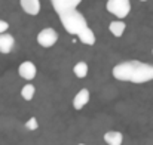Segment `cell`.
<instances>
[{
  "label": "cell",
  "mask_w": 153,
  "mask_h": 145,
  "mask_svg": "<svg viewBox=\"0 0 153 145\" xmlns=\"http://www.w3.org/2000/svg\"><path fill=\"white\" fill-rule=\"evenodd\" d=\"M111 74L116 80L141 85L153 80V65L141 61H126L114 65Z\"/></svg>",
  "instance_id": "1"
},
{
  "label": "cell",
  "mask_w": 153,
  "mask_h": 145,
  "mask_svg": "<svg viewBox=\"0 0 153 145\" xmlns=\"http://www.w3.org/2000/svg\"><path fill=\"white\" fill-rule=\"evenodd\" d=\"M105 9L119 19H123L131 12V3L129 0H108L105 3Z\"/></svg>",
  "instance_id": "3"
},
{
  "label": "cell",
  "mask_w": 153,
  "mask_h": 145,
  "mask_svg": "<svg viewBox=\"0 0 153 145\" xmlns=\"http://www.w3.org/2000/svg\"><path fill=\"white\" fill-rule=\"evenodd\" d=\"M79 4H80V0H52V6L55 12L58 13V16L70 10H76Z\"/></svg>",
  "instance_id": "5"
},
{
  "label": "cell",
  "mask_w": 153,
  "mask_h": 145,
  "mask_svg": "<svg viewBox=\"0 0 153 145\" xmlns=\"http://www.w3.org/2000/svg\"><path fill=\"white\" fill-rule=\"evenodd\" d=\"M79 40L83 43V45H88V46H92V45H95V34H94V31L88 27V28H85L79 36Z\"/></svg>",
  "instance_id": "11"
},
{
  "label": "cell",
  "mask_w": 153,
  "mask_h": 145,
  "mask_svg": "<svg viewBox=\"0 0 153 145\" xmlns=\"http://www.w3.org/2000/svg\"><path fill=\"white\" fill-rule=\"evenodd\" d=\"M125 28H126V25H125L123 21H111L110 25H108V30H110V33H111L114 37H120V36L123 34Z\"/></svg>",
  "instance_id": "12"
},
{
  "label": "cell",
  "mask_w": 153,
  "mask_h": 145,
  "mask_svg": "<svg viewBox=\"0 0 153 145\" xmlns=\"http://www.w3.org/2000/svg\"><path fill=\"white\" fill-rule=\"evenodd\" d=\"M79 145H85V144H79Z\"/></svg>",
  "instance_id": "17"
},
{
  "label": "cell",
  "mask_w": 153,
  "mask_h": 145,
  "mask_svg": "<svg viewBox=\"0 0 153 145\" xmlns=\"http://www.w3.org/2000/svg\"><path fill=\"white\" fill-rule=\"evenodd\" d=\"M18 73L22 79L25 80H33L36 77V73H37V68L36 65L31 62V61H24L19 67H18Z\"/></svg>",
  "instance_id": "6"
},
{
  "label": "cell",
  "mask_w": 153,
  "mask_h": 145,
  "mask_svg": "<svg viewBox=\"0 0 153 145\" xmlns=\"http://www.w3.org/2000/svg\"><path fill=\"white\" fill-rule=\"evenodd\" d=\"M34 93H36V88L33 85H30V83H27L21 89V96H22V99H25V101H31L34 98Z\"/></svg>",
  "instance_id": "14"
},
{
  "label": "cell",
  "mask_w": 153,
  "mask_h": 145,
  "mask_svg": "<svg viewBox=\"0 0 153 145\" xmlns=\"http://www.w3.org/2000/svg\"><path fill=\"white\" fill-rule=\"evenodd\" d=\"M58 42V33L53 28H43L37 34V43L42 48H52Z\"/></svg>",
  "instance_id": "4"
},
{
  "label": "cell",
  "mask_w": 153,
  "mask_h": 145,
  "mask_svg": "<svg viewBox=\"0 0 153 145\" xmlns=\"http://www.w3.org/2000/svg\"><path fill=\"white\" fill-rule=\"evenodd\" d=\"M88 71H89L88 64L83 62V61H79V62L73 67V73H74V76H76L77 79H83V77H86V76H88Z\"/></svg>",
  "instance_id": "13"
},
{
  "label": "cell",
  "mask_w": 153,
  "mask_h": 145,
  "mask_svg": "<svg viewBox=\"0 0 153 145\" xmlns=\"http://www.w3.org/2000/svg\"><path fill=\"white\" fill-rule=\"evenodd\" d=\"M37 127H39V123H37L36 117H31V119H28V121L25 123V129H27V130H36Z\"/></svg>",
  "instance_id": "15"
},
{
  "label": "cell",
  "mask_w": 153,
  "mask_h": 145,
  "mask_svg": "<svg viewBox=\"0 0 153 145\" xmlns=\"http://www.w3.org/2000/svg\"><path fill=\"white\" fill-rule=\"evenodd\" d=\"M59 19H61V24L65 28V31L71 36H79L85 28H88L85 16L77 10H70L67 13H62V15H59Z\"/></svg>",
  "instance_id": "2"
},
{
  "label": "cell",
  "mask_w": 153,
  "mask_h": 145,
  "mask_svg": "<svg viewBox=\"0 0 153 145\" xmlns=\"http://www.w3.org/2000/svg\"><path fill=\"white\" fill-rule=\"evenodd\" d=\"M15 45V39L12 34L9 33H4V34H0V53H9L12 48Z\"/></svg>",
  "instance_id": "9"
},
{
  "label": "cell",
  "mask_w": 153,
  "mask_h": 145,
  "mask_svg": "<svg viewBox=\"0 0 153 145\" xmlns=\"http://www.w3.org/2000/svg\"><path fill=\"white\" fill-rule=\"evenodd\" d=\"M152 53H153V49H152Z\"/></svg>",
  "instance_id": "18"
},
{
  "label": "cell",
  "mask_w": 153,
  "mask_h": 145,
  "mask_svg": "<svg viewBox=\"0 0 153 145\" xmlns=\"http://www.w3.org/2000/svg\"><path fill=\"white\" fill-rule=\"evenodd\" d=\"M19 4H21V7H22V10L25 12V13H28V15H37L39 12H40V1L39 0H21L19 1Z\"/></svg>",
  "instance_id": "8"
},
{
  "label": "cell",
  "mask_w": 153,
  "mask_h": 145,
  "mask_svg": "<svg viewBox=\"0 0 153 145\" xmlns=\"http://www.w3.org/2000/svg\"><path fill=\"white\" fill-rule=\"evenodd\" d=\"M7 28H9V24H7L6 21L0 19V34H4V33L7 31Z\"/></svg>",
  "instance_id": "16"
},
{
  "label": "cell",
  "mask_w": 153,
  "mask_h": 145,
  "mask_svg": "<svg viewBox=\"0 0 153 145\" xmlns=\"http://www.w3.org/2000/svg\"><path fill=\"white\" fill-rule=\"evenodd\" d=\"M89 98H91V93H89L88 89H80L73 98V108L74 110H82L89 102Z\"/></svg>",
  "instance_id": "7"
},
{
  "label": "cell",
  "mask_w": 153,
  "mask_h": 145,
  "mask_svg": "<svg viewBox=\"0 0 153 145\" xmlns=\"http://www.w3.org/2000/svg\"><path fill=\"white\" fill-rule=\"evenodd\" d=\"M104 141L107 145H122L123 135L117 130H108L104 133Z\"/></svg>",
  "instance_id": "10"
}]
</instances>
